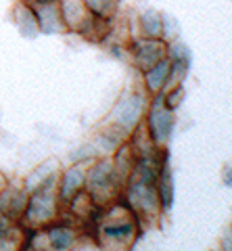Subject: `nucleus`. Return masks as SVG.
I'll use <instances>...</instances> for the list:
<instances>
[{
    "label": "nucleus",
    "mask_w": 232,
    "mask_h": 251,
    "mask_svg": "<svg viewBox=\"0 0 232 251\" xmlns=\"http://www.w3.org/2000/svg\"><path fill=\"white\" fill-rule=\"evenodd\" d=\"M61 201L57 197V186H42L29 193L27 205L23 211L21 224L32 226V228H40L59 218Z\"/></svg>",
    "instance_id": "1"
},
{
    "label": "nucleus",
    "mask_w": 232,
    "mask_h": 251,
    "mask_svg": "<svg viewBox=\"0 0 232 251\" xmlns=\"http://www.w3.org/2000/svg\"><path fill=\"white\" fill-rule=\"evenodd\" d=\"M117 184L119 176L115 172L113 163L100 159L92 163L90 168H86V191L94 199V203L100 201V197H105V195H113Z\"/></svg>",
    "instance_id": "2"
},
{
    "label": "nucleus",
    "mask_w": 232,
    "mask_h": 251,
    "mask_svg": "<svg viewBox=\"0 0 232 251\" xmlns=\"http://www.w3.org/2000/svg\"><path fill=\"white\" fill-rule=\"evenodd\" d=\"M27 188L23 184H15V182H9L4 186H0V214L6 216L13 222L21 224L23 220V211H25V205H27Z\"/></svg>",
    "instance_id": "3"
},
{
    "label": "nucleus",
    "mask_w": 232,
    "mask_h": 251,
    "mask_svg": "<svg viewBox=\"0 0 232 251\" xmlns=\"http://www.w3.org/2000/svg\"><path fill=\"white\" fill-rule=\"evenodd\" d=\"M59 11L63 17L65 29L69 31H82L92 27L94 15L88 11V6L84 0H59Z\"/></svg>",
    "instance_id": "4"
},
{
    "label": "nucleus",
    "mask_w": 232,
    "mask_h": 251,
    "mask_svg": "<svg viewBox=\"0 0 232 251\" xmlns=\"http://www.w3.org/2000/svg\"><path fill=\"white\" fill-rule=\"evenodd\" d=\"M86 188V168L82 163L73 161L69 168H65L59 174V182H57V197L61 203H67L69 199L77 195L80 191Z\"/></svg>",
    "instance_id": "5"
},
{
    "label": "nucleus",
    "mask_w": 232,
    "mask_h": 251,
    "mask_svg": "<svg viewBox=\"0 0 232 251\" xmlns=\"http://www.w3.org/2000/svg\"><path fill=\"white\" fill-rule=\"evenodd\" d=\"M42 234H44L46 249H52V251L71 249V247H75V243H77V234L73 230V226L59 224L57 220L55 222H50V224H46V226H42Z\"/></svg>",
    "instance_id": "6"
},
{
    "label": "nucleus",
    "mask_w": 232,
    "mask_h": 251,
    "mask_svg": "<svg viewBox=\"0 0 232 251\" xmlns=\"http://www.w3.org/2000/svg\"><path fill=\"white\" fill-rule=\"evenodd\" d=\"M34 13H36L40 34H61V31H65V23H63V17H61L59 2L34 6Z\"/></svg>",
    "instance_id": "7"
},
{
    "label": "nucleus",
    "mask_w": 232,
    "mask_h": 251,
    "mask_svg": "<svg viewBox=\"0 0 232 251\" xmlns=\"http://www.w3.org/2000/svg\"><path fill=\"white\" fill-rule=\"evenodd\" d=\"M13 21L17 25L19 34L25 36V38H34L40 34V27H38V21H36V13H34V6L27 4L25 0H17L13 6Z\"/></svg>",
    "instance_id": "8"
},
{
    "label": "nucleus",
    "mask_w": 232,
    "mask_h": 251,
    "mask_svg": "<svg viewBox=\"0 0 232 251\" xmlns=\"http://www.w3.org/2000/svg\"><path fill=\"white\" fill-rule=\"evenodd\" d=\"M100 234H103L105 241L123 243L132 234V224L130 222H103L100 224Z\"/></svg>",
    "instance_id": "9"
},
{
    "label": "nucleus",
    "mask_w": 232,
    "mask_h": 251,
    "mask_svg": "<svg viewBox=\"0 0 232 251\" xmlns=\"http://www.w3.org/2000/svg\"><path fill=\"white\" fill-rule=\"evenodd\" d=\"M136 115H138V100L136 99H123L117 105L115 120L119 122L121 128H132L136 124Z\"/></svg>",
    "instance_id": "10"
},
{
    "label": "nucleus",
    "mask_w": 232,
    "mask_h": 251,
    "mask_svg": "<svg viewBox=\"0 0 232 251\" xmlns=\"http://www.w3.org/2000/svg\"><path fill=\"white\" fill-rule=\"evenodd\" d=\"M167 74H169V63L167 61H159L151 65V69L146 72V84L151 90H157L161 86L167 84Z\"/></svg>",
    "instance_id": "11"
},
{
    "label": "nucleus",
    "mask_w": 232,
    "mask_h": 251,
    "mask_svg": "<svg viewBox=\"0 0 232 251\" xmlns=\"http://www.w3.org/2000/svg\"><path fill=\"white\" fill-rule=\"evenodd\" d=\"M169 126H172V120H169V113L167 111H155L153 117H151V132L155 136L163 134V136H169Z\"/></svg>",
    "instance_id": "12"
},
{
    "label": "nucleus",
    "mask_w": 232,
    "mask_h": 251,
    "mask_svg": "<svg viewBox=\"0 0 232 251\" xmlns=\"http://www.w3.org/2000/svg\"><path fill=\"white\" fill-rule=\"evenodd\" d=\"M88 6V11L94 15V17H107L113 11L115 0H84Z\"/></svg>",
    "instance_id": "13"
},
{
    "label": "nucleus",
    "mask_w": 232,
    "mask_h": 251,
    "mask_svg": "<svg viewBox=\"0 0 232 251\" xmlns=\"http://www.w3.org/2000/svg\"><path fill=\"white\" fill-rule=\"evenodd\" d=\"M163 182H161V203L163 207H169L172 203V178H169V172H163Z\"/></svg>",
    "instance_id": "14"
},
{
    "label": "nucleus",
    "mask_w": 232,
    "mask_h": 251,
    "mask_svg": "<svg viewBox=\"0 0 232 251\" xmlns=\"http://www.w3.org/2000/svg\"><path fill=\"white\" fill-rule=\"evenodd\" d=\"M27 4L32 6H40V4H52V2H59V0H25Z\"/></svg>",
    "instance_id": "15"
}]
</instances>
